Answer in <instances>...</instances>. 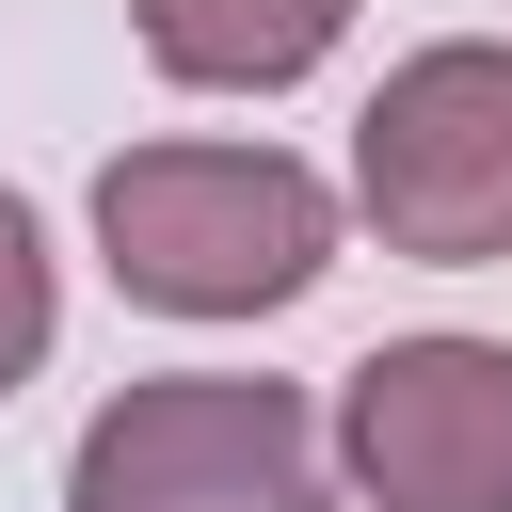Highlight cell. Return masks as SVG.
Returning <instances> with one entry per match:
<instances>
[{
  "instance_id": "obj_2",
  "label": "cell",
  "mask_w": 512,
  "mask_h": 512,
  "mask_svg": "<svg viewBox=\"0 0 512 512\" xmlns=\"http://www.w3.org/2000/svg\"><path fill=\"white\" fill-rule=\"evenodd\" d=\"M64 512H336V432L272 368H144L80 416Z\"/></svg>"
},
{
  "instance_id": "obj_3",
  "label": "cell",
  "mask_w": 512,
  "mask_h": 512,
  "mask_svg": "<svg viewBox=\"0 0 512 512\" xmlns=\"http://www.w3.org/2000/svg\"><path fill=\"white\" fill-rule=\"evenodd\" d=\"M352 208L416 272H496L512 256V48L496 32H448V48L384 64V96L352 112Z\"/></svg>"
},
{
  "instance_id": "obj_5",
  "label": "cell",
  "mask_w": 512,
  "mask_h": 512,
  "mask_svg": "<svg viewBox=\"0 0 512 512\" xmlns=\"http://www.w3.org/2000/svg\"><path fill=\"white\" fill-rule=\"evenodd\" d=\"M128 32H144V64L192 80V96H288V80L336 64L352 0H128Z\"/></svg>"
},
{
  "instance_id": "obj_6",
  "label": "cell",
  "mask_w": 512,
  "mask_h": 512,
  "mask_svg": "<svg viewBox=\"0 0 512 512\" xmlns=\"http://www.w3.org/2000/svg\"><path fill=\"white\" fill-rule=\"evenodd\" d=\"M48 336H64V272H48V224L0 192V400L48 368Z\"/></svg>"
},
{
  "instance_id": "obj_1",
  "label": "cell",
  "mask_w": 512,
  "mask_h": 512,
  "mask_svg": "<svg viewBox=\"0 0 512 512\" xmlns=\"http://www.w3.org/2000/svg\"><path fill=\"white\" fill-rule=\"evenodd\" d=\"M96 256L160 320H272L336 272V176L288 144H112Z\"/></svg>"
},
{
  "instance_id": "obj_4",
  "label": "cell",
  "mask_w": 512,
  "mask_h": 512,
  "mask_svg": "<svg viewBox=\"0 0 512 512\" xmlns=\"http://www.w3.org/2000/svg\"><path fill=\"white\" fill-rule=\"evenodd\" d=\"M320 432L368 512H512V336H384Z\"/></svg>"
}]
</instances>
